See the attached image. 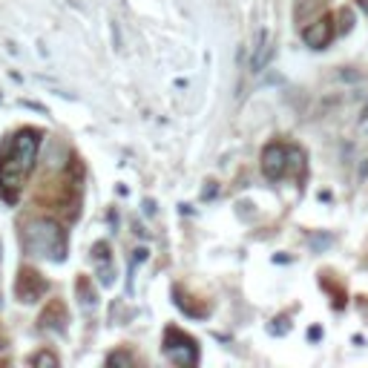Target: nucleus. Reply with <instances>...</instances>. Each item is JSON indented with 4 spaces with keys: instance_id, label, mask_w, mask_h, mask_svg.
<instances>
[{
    "instance_id": "obj_7",
    "label": "nucleus",
    "mask_w": 368,
    "mask_h": 368,
    "mask_svg": "<svg viewBox=\"0 0 368 368\" xmlns=\"http://www.w3.org/2000/svg\"><path fill=\"white\" fill-rule=\"evenodd\" d=\"M268 58H270V32H268V29H259L256 46H253V61H251L253 72H262L265 63H268Z\"/></svg>"
},
{
    "instance_id": "obj_5",
    "label": "nucleus",
    "mask_w": 368,
    "mask_h": 368,
    "mask_svg": "<svg viewBox=\"0 0 368 368\" xmlns=\"http://www.w3.org/2000/svg\"><path fill=\"white\" fill-rule=\"evenodd\" d=\"M262 173L270 182H279L288 173V150L282 144H268L262 150Z\"/></svg>"
},
{
    "instance_id": "obj_1",
    "label": "nucleus",
    "mask_w": 368,
    "mask_h": 368,
    "mask_svg": "<svg viewBox=\"0 0 368 368\" xmlns=\"http://www.w3.org/2000/svg\"><path fill=\"white\" fill-rule=\"evenodd\" d=\"M41 150V132L32 127H23L15 132L9 150L0 156V193L6 201H18L29 173L35 170Z\"/></svg>"
},
{
    "instance_id": "obj_4",
    "label": "nucleus",
    "mask_w": 368,
    "mask_h": 368,
    "mask_svg": "<svg viewBox=\"0 0 368 368\" xmlns=\"http://www.w3.org/2000/svg\"><path fill=\"white\" fill-rule=\"evenodd\" d=\"M46 290H49V282H46L38 270H32V268H21V270H18L15 293H18L21 303H38Z\"/></svg>"
},
{
    "instance_id": "obj_8",
    "label": "nucleus",
    "mask_w": 368,
    "mask_h": 368,
    "mask_svg": "<svg viewBox=\"0 0 368 368\" xmlns=\"http://www.w3.org/2000/svg\"><path fill=\"white\" fill-rule=\"evenodd\" d=\"M75 290H78V300L84 303V311H95L98 308V293H95V288L90 285V279H78V285H75Z\"/></svg>"
},
{
    "instance_id": "obj_3",
    "label": "nucleus",
    "mask_w": 368,
    "mask_h": 368,
    "mask_svg": "<svg viewBox=\"0 0 368 368\" xmlns=\"http://www.w3.org/2000/svg\"><path fill=\"white\" fill-rule=\"evenodd\" d=\"M164 357L173 365L190 368V365L199 362V342L193 337H187L184 331H179V328H167L164 331Z\"/></svg>"
},
{
    "instance_id": "obj_9",
    "label": "nucleus",
    "mask_w": 368,
    "mask_h": 368,
    "mask_svg": "<svg viewBox=\"0 0 368 368\" xmlns=\"http://www.w3.org/2000/svg\"><path fill=\"white\" fill-rule=\"evenodd\" d=\"M317 6H320V0H293V21L303 23L311 15V9H317Z\"/></svg>"
},
{
    "instance_id": "obj_2",
    "label": "nucleus",
    "mask_w": 368,
    "mask_h": 368,
    "mask_svg": "<svg viewBox=\"0 0 368 368\" xmlns=\"http://www.w3.org/2000/svg\"><path fill=\"white\" fill-rule=\"evenodd\" d=\"M23 239H26V251L35 256H43L52 262H63L66 256V233L52 219H32L23 231Z\"/></svg>"
},
{
    "instance_id": "obj_13",
    "label": "nucleus",
    "mask_w": 368,
    "mask_h": 368,
    "mask_svg": "<svg viewBox=\"0 0 368 368\" xmlns=\"http://www.w3.org/2000/svg\"><path fill=\"white\" fill-rule=\"evenodd\" d=\"M276 322H279V325H270V334H285V331H290V322H285V317H279Z\"/></svg>"
},
{
    "instance_id": "obj_12",
    "label": "nucleus",
    "mask_w": 368,
    "mask_h": 368,
    "mask_svg": "<svg viewBox=\"0 0 368 368\" xmlns=\"http://www.w3.org/2000/svg\"><path fill=\"white\" fill-rule=\"evenodd\" d=\"M107 362H110V365H130V362H132V357H130V354H110V357H107Z\"/></svg>"
},
{
    "instance_id": "obj_10",
    "label": "nucleus",
    "mask_w": 368,
    "mask_h": 368,
    "mask_svg": "<svg viewBox=\"0 0 368 368\" xmlns=\"http://www.w3.org/2000/svg\"><path fill=\"white\" fill-rule=\"evenodd\" d=\"M32 365H58V357L49 354V351H41V354L32 357Z\"/></svg>"
},
{
    "instance_id": "obj_6",
    "label": "nucleus",
    "mask_w": 368,
    "mask_h": 368,
    "mask_svg": "<svg viewBox=\"0 0 368 368\" xmlns=\"http://www.w3.org/2000/svg\"><path fill=\"white\" fill-rule=\"evenodd\" d=\"M303 38H305V43H308L311 49H325V46L331 43V38H334V18H320V21H314V23L303 32Z\"/></svg>"
},
{
    "instance_id": "obj_14",
    "label": "nucleus",
    "mask_w": 368,
    "mask_h": 368,
    "mask_svg": "<svg viewBox=\"0 0 368 368\" xmlns=\"http://www.w3.org/2000/svg\"><path fill=\"white\" fill-rule=\"evenodd\" d=\"M357 6H359L365 15H368V0H357Z\"/></svg>"
},
{
    "instance_id": "obj_11",
    "label": "nucleus",
    "mask_w": 368,
    "mask_h": 368,
    "mask_svg": "<svg viewBox=\"0 0 368 368\" xmlns=\"http://www.w3.org/2000/svg\"><path fill=\"white\" fill-rule=\"evenodd\" d=\"M337 18H340V35H345L351 29V12L342 9V12H337Z\"/></svg>"
},
{
    "instance_id": "obj_15",
    "label": "nucleus",
    "mask_w": 368,
    "mask_h": 368,
    "mask_svg": "<svg viewBox=\"0 0 368 368\" xmlns=\"http://www.w3.org/2000/svg\"><path fill=\"white\" fill-rule=\"evenodd\" d=\"M0 348H4V340H0Z\"/></svg>"
}]
</instances>
